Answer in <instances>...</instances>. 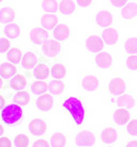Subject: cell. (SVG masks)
I'll use <instances>...</instances> for the list:
<instances>
[{
  "label": "cell",
  "instance_id": "obj_37",
  "mask_svg": "<svg viewBox=\"0 0 137 147\" xmlns=\"http://www.w3.org/2000/svg\"><path fill=\"white\" fill-rule=\"evenodd\" d=\"M127 132L131 135H137V120L130 121L127 124Z\"/></svg>",
  "mask_w": 137,
  "mask_h": 147
},
{
  "label": "cell",
  "instance_id": "obj_29",
  "mask_svg": "<svg viewBox=\"0 0 137 147\" xmlns=\"http://www.w3.org/2000/svg\"><path fill=\"white\" fill-rule=\"evenodd\" d=\"M48 90L52 94H60L65 90V84L59 79L52 80L48 85Z\"/></svg>",
  "mask_w": 137,
  "mask_h": 147
},
{
  "label": "cell",
  "instance_id": "obj_17",
  "mask_svg": "<svg viewBox=\"0 0 137 147\" xmlns=\"http://www.w3.org/2000/svg\"><path fill=\"white\" fill-rule=\"evenodd\" d=\"M17 75V67L12 63H3L0 65V76L2 78H11Z\"/></svg>",
  "mask_w": 137,
  "mask_h": 147
},
{
  "label": "cell",
  "instance_id": "obj_47",
  "mask_svg": "<svg viewBox=\"0 0 137 147\" xmlns=\"http://www.w3.org/2000/svg\"><path fill=\"white\" fill-rule=\"evenodd\" d=\"M81 147H89V146H81Z\"/></svg>",
  "mask_w": 137,
  "mask_h": 147
},
{
  "label": "cell",
  "instance_id": "obj_31",
  "mask_svg": "<svg viewBox=\"0 0 137 147\" xmlns=\"http://www.w3.org/2000/svg\"><path fill=\"white\" fill-rule=\"evenodd\" d=\"M7 57H8V59H9L10 63H12V64H19L20 61H22V53H21V51L19 49L12 47V49H10L8 51Z\"/></svg>",
  "mask_w": 137,
  "mask_h": 147
},
{
  "label": "cell",
  "instance_id": "obj_44",
  "mask_svg": "<svg viewBox=\"0 0 137 147\" xmlns=\"http://www.w3.org/2000/svg\"><path fill=\"white\" fill-rule=\"evenodd\" d=\"M5 102H6V100H5V98L0 94V109H2V107L5 105Z\"/></svg>",
  "mask_w": 137,
  "mask_h": 147
},
{
  "label": "cell",
  "instance_id": "obj_1",
  "mask_svg": "<svg viewBox=\"0 0 137 147\" xmlns=\"http://www.w3.org/2000/svg\"><path fill=\"white\" fill-rule=\"evenodd\" d=\"M62 107L70 113V115L73 117L76 124H78V125L82 124L83 119H85V109H83V105L79 99L75 98V97H70L64 101Z\"/></svg>",
  "mask_w": 137,
  "mask_h": 147
},
{
  "label": "cell",
  "instance_id": "obj_24",
  "mask_svg": "<svg viewBox=\"0 0 137 147\" xmlns=\"http://www.w3.org/2000/svg\"><path fill=\"white\" fill-rule=\"evenodd\" d=\"M20 33H21V29H20L19 24L17 23H9L6 25L5 28V34L8 38H17L19 37Z\"/></svg>",
  "mask_w": 137,
  "mask_h": 147
},
{
  "label": "cell",
  "instance_id": "obj_22",
  "mask_svg": "<svg viewBox=\"0 0 137 147\" xmlns=\"http://www.w3.org/2000/svg\"><path fill=\"white\" fill-rule=\"evenodd\" d=\"M101 138L104 143L107 144H111L114 143L118 138V133H116V129H113V127H106L102 131L101 133Z\"/></svg>",
  "mask_w": 137,
  "mask_h": 147
},
{
  "label": "cell",
  "instance_id": "obj_28",
  "mask_svg": "<svg viewBox=\"0 0 137 147\" xmlns=\"http://www.w3.org/2000/svg\"><path fill=\"white\" fill-rule=\"evenodd\" d=\"M31 90L35 94H43L48 90V85L46 82H44L43 80L36 79L34 82H32Z\"/></svg>",
  "mask_w": 137,
  "mask_h": 147
},
{
  "label": "cell",
  "instance_id": "obj_19",
  "mask_svg": "<svg viewBox=\"0 0 137 147\" xmlns=\"http://www.w3.org/2000/svg\"><path fill=\"white\" fill-rule=\"evenodd\" d=\"M15 18L14 10L10 7L2 8L0 10V22L2 23H11Z\"/></svg>",
  "mask_w": 137,
  "mask_h": 147
},
{
  "label": "cell",
  "instance_id": "obj_7",
  "mask_svg": "<svg viewBox=\"0 0 137 147\" xmlns=\"http://www.w3.org/2000/svg\"><path fill=\"white\" fill-rule=\"evenodd\" d=\"M126 89V84L122 78H113L110 84H109V91L114 96H120L123 94Z\"/></svg>",
  "mask_w": 137,
  "mask_h": 147
},
{
  "label": "cell",
  "instance_id": "obj_3",
  "mask_svg": "<svg viewBox=\"0 0 137 147\" xmlns=\"http://www.w3.org/2000/svg\"><path fill=\"white\" fill-rule=\"evenodd\" d=\"M43 46V53L47 57H56L62 51V45L57 40H47Z\"/></svg>",
  "mask_w": 137,
  "mask_h": 147
},
{
  "label": "cell",
  "instance_id": "obj_45",
  "mask_svg": "<svg viewBox=\"0 0 137 147\" xmlns=\"http://www.w3.org/2000/svg\"><path fill=\"white\" fill-rule=\"evenodd\" d=\"M3 132H5V129H3V127H2V125L0 124V137L2 136V134H3Z\"/></svg>",
  "mask_w": 137,
  "mask_h": 147
},
{
  "label": "cell",
  "instance_id": "obj_10",
  "mask_svg": "<svg viewBox=\"0 0 137 147\" xmlns=\"http://www.w3.org/2000/svg\"><path fill=\"white\" fill-rule=\"evenodd\" d=\"M46 123L42 119H34L29 123V129L33 135H43L46 132Z\"/></svg>",
  "mask_w": 137,
  "mask_h": 147
},
{
  "label": "cell",
  "instance_id": "obj_21",
  "mask_svg": "<svg viewBox=\"0 0 137 147\" xmlns=\"http://www.w3.org/2000/svg\"><path fill=\"white\" fill-rule=\"evenodd\" d=\"M21 64H22V66L24 68L35 67V65L38 64V57H36V55L33 52H28L22 57Z\"/></svg>",
  "mask_w": 137,
  "mask_h": 147
},
{
  "label": "cell",
  "instance_id": "obj_13",
  "mask_svg": "<svg viewBox=\"0 0 137 147\" xmlns=\"http://www.w3.org/2000/svg\"><path fill=\"white\" fill-rule=\"evenodd\" d=\"M121 14H122V18L124 19V20H127V21L136 18L137 17V3L136 2H128V3H126V5L122 8Z\"/></svg>",
  "mask_w": 137,
  "mask_h": 147
},
{
  "label": "cell",
  "instance_id": "obj_4",
  "mask_svg": "<svg viewBox=\"0 0 137 147\" xmlns=\"http://www.w3.org/2000/svg\"><path fill=\"white\" fill-rule=\"evenodd\" d=\"M50 37V34L44 28H35L30 32V38L35 45H43Z\"/></svg>",
  "mask_w": 137,
  "mask_h": 147
},
{
  "label": "cell",
  "instance_id": "obj_38",
  "mask_svg": "<svg viewBox=\"0 0 137 147\" xmlns=\"http://www.w3.org/2000/svg\"><path fill=\"white\" fill-rule=\"evenodd\" d=\"M10 49V42L8 38H0V53H6Z\"/></svg>",
  "mask_w": 137,
  "mask_h": 147
},
{
  "label": "cell",
  "instance_id": "obj_39",
  "mask_svg": "<svg viewBox=\"0 0 137 147\" xmlns=\"http://www.w3.org/2000/svg\"><path fill=\"white\" fill-rule=\"evenodd\" d=\"M33 147H50V144L45 140H38L33 144Z\"/></svg>",
  "mask_w": 137,
  "mask_h": 147
},
{
  "label": "cell",
  "instance_id": "obj_9",
  "mask_svg": "<svg viewBox=\"0 0 137 147\" xmlns=\"http://www.w3.org/2000/svg\"><path fill=\"white\" fill-rule=\"evenodd\" d=\"M86 46L90 52H99L103 49L104 42L102 40V37L98 35H90L86 41Z\"/></svg>",
  "mask_w": 137,
  "mask_h": 147
},
{
  "label": "cell",
  "instance_id": "obj_15",
  "mask_svg": "<svg viewBox=\"0 0 137 147\" xmlns=\"http://www.w3.org/2000/svg\"><path fill=\"white\" fill-rule=\"evenodd\" d=\"M95 64L100 68H109L112 65V56L106 52H101L95 56Z\"/></svg>",
  "mask_w": 137,
  "mask_h": 147
},
{
  "label": "cell",
  "instance_id": "obj_8",
  "mask_svg": "<svg viewBox=\"0 0 137 147\" xmlns=\"http://www.w3.org/2000/svg\"><path fill=\"white\" fill-rule=\"evenodd\" d=\"M54 103V99L52 94H47L46 92L41 94L36 100V107L41 111H48L52 109Z\"/></svg>",
  "mask_w": 137,
  "mask_h": 147
},
{
  "label": "cell",
  "instance_id": "obj_14",
  "mask_svg": "<svg viewBox=\"0 0 137 147\" xmlns=\"http://www.w3.org/2000/svg\"><path fill=\"white\" fill-rule=\"evenodd\" d=\"M102 40L107 45H114L118 41V32L112 28H106L102 32Z\"/></svg>",
  "mask_w": 137,
  "mask_h": 147
},
{
  "label": "cell",
  "instance_id": "obj_5",
  "mask_svg": "<svg viewBox=\"0 0 137 147\" xmlns=\"http://www.w3.org/2000/svg\"><path fill=\"white\" fill-rule=\"evenodd\" d=\"M95 143V137L90 131H81L76 136V144L78 146H92Z\"/></svg>",
  "mask_w": 137,
  "mask_h": 147
},
{
  "label": "cell",
  "instance_id": "obj_34",
  "mask_svg": "<svg viewBox=\"0 0 137 147\" xmlns=\"http://www.w3.org/2000/svg\"><path fill=\"white\" fill-rule=\"evenodd\" d=\"M125 52L128 54H137V37H131L125 42Z\"/></svg>",
  "mask_w": 137,
  "mask_h": 147
},
{
  "label": "cell",
  "instance_id": "obj_6",
  "mask_svg": "<svg viewBox=\"0 0 137 147\" xmlns=\"http://www.w3.org/2000/svg\"><path fill=\"white\" fill-rule=\"evenodd\" d=\"M95 21L99 26L101 28H109L110 25L112 24L113 22V16L112 13L107 10H101L95 14Z\"/></svg>",
  "mask_w": 137,
  "mask_h": 147
},
{
  "label": "cell",
  "instance_id": "obj_23",
  "mask_svg": "<svg viewBox=\"0 0 137 147\" xmlns=\"http://www.w3.org/2000/svg\"><path fill=\"white\" fill-rule=\"evenodd\" d=\"M76 10V6L75 2L73 0H62L60 3H59V11L62 13V14H66V16H69V14H73Z\"/></svg>",
  "mask_w": 137,
  "mask_h": 147
},
{
  "label": "cell",
  "instance_id": "obj_27",
  "mask_svg": "<svg viewBox=\"0 0 137 147\" xmlns=\"http://www.w3.org/2000/svg\"><path fill=\"white\" fill-rule=\"evenodd\" d=\"M41 7L45 13H55L59 9V5L57 0H43Z\"/></svg>",
  "mask_w": 137,
  "mask_h": 147
},
{
  "label": "cell",
  "instance_id": "obj_42",
  "mask_svg": "<svg viewBox=\"0 0 137 147\" xmlns=\"http://www.w3.org/2000/svg\"><path fill=\"white\" fill-rule=\"evenodd\" d=\"M77 2H78V5L80 7L87 8V7H89L92 3V0H77Z\"/></svg>",
  "mask_w": 137,
  "mask_h": 147
},
{
  "label": "cell",
  "instance_id": "obj_41",
  "mask_svg": "<svg viewBox=\"0 0 137 147\" xmlns=\"http://www.w3.org/2000/svg\"><path fill=\"white\" fill-rule=\"evenodd\" d=\"M110 2L114 7H124L127 3V0H110Z\"/></svg>",
  "mask_w": 137,
  "mask_h": 147
},
{
  "label": "cell",
  "instance_id": "obj_40",
  "mask_svg": "<svg viewBox=\"0 0 137 147\" xmlns=\"http://www.w3.org/2000/svg\"><path fill=\"white\" fill-rule=\"evenodd\" d=\"M0 147H11V141L8 137L0 138Z\"/></svg>",
  "mask_w": 137,
  "mask_h": 147
},
{
  "label": "cell",
  "instance_id": "obj_30",
  "mask_svg": "<svg viewBox=\"0 0 137 147\" xmlns=\"http://www.w3.org/2000/svg\"><path fill=\"white\" fill-rule=\"evenodd\" d=\"M29 102H30V94H29V92H26V91L20 90V91L17 92V93L14 94V97H13V103H15V104L25 105V104H28Z\"/></svg>",
  "mask_w": 137,
  "mask_h": 147
},
{
  "label": "cell",
  "instance_id": "obj_25",
  "mask_svg": "<svg viewBox=\"0 0 137 147\" xmlns=\"http://www.w3.org/2000/svg\"><path fill=\"white\" fill-rule=\"evenodd\" d=\"M50 68L47 67L46 65H44V64H40V65L35 66V68H34V76L38 80L46 79L50 76Z\"/></svg>",
  "mask_w": 137,
  "mask_h": 147
},
{
  "label": "cell",
  "instance_id": "obj_36",
  "mask_svg": "<svg viewBox=\"0 0 137 147\" xmlns=\"http://www.w3.org/2000/svg\"><path fill=\"white\" fill-rule=\"evenodd\" d=\"M126 66L130 68L131 70L135 71L137 70V55L136 54H133L130 55L126 59Z\"/></svg>",
  "mask_w": 137,
  "mask_h": 147
},
{
  "label": "cell",
  "instance_id": "obj_11",
  "mask_svg": "<svg viewBox=\"0 0 137 147\" xmlns=\"http://www.w3.org/2000/svg\"><path fill=\"white\" fill-rule=\"evenodd\" d=\"M81 87L87 91H94L99 87V79L94 75H87L81 80Z\"/></svg>",
  "mask_w": 137,
  "mask_h": 147
},
{
  "label": "cell",
  "instance_id": "obj_48",
  "mask_svg": "<svg viewBox=\"0 0 137 147\" xmlns=\"http://www.w3.org/2000/svg\"><path fill=\"white\" fill-rule=\"evenodd\" d=\"M2 1H3V0H0V2H2Z\"/></svg>",
  "mask_w": 137,
  "mask_h": 147
},
{
  "label": "cell",
  "instance_id": "obj_18",
  "mask_svg": "<svg viewBox=\"0 0 137 147\" xmlns=\"http://www.w3.org/2000/svg\"><path fill=\"white\" fill-rule=\"evenodd\" d=\"M53 35L57 41H64L69 36V28L66 24H57L56 28L54 29Z\"/></svg>",
  "mask_w": 137,
  "mask_h": 147
},
{
  "label": "cell",
  "instance_id": "obj_33",
  "mask_svg": "<svg viewBox=\"0 0 137 147\" xmlns=\"http://www.w3.org/2000/svg\"><path fill=\"white\" fill-rule=\"evenodd\" d=\"M52 147H65L66 145V136L62 133H55L50 138Z\"/></svg>",
  "mask_w": 137,
  "mask_h": 147
},
{
  "label": "cell",
  "instance_id": "obj_26",
  "mask_svg": "<svg viewBox=\"0 0 137 147\" xmlns=\"http://www.w3.org/2000/svg\"><path fill=\"white\" fill-rule=\"evenodd\" d=\"M118 104L121 108L131 109V108H134L135 105V99L131 94H122L118 99Z\"/></svg>",
  "mask_w": 137,
  "mask_h": 147
},
{
  "label": "cell",
  "instance_id": "obj_35",
  "mask_svg": "<svg viewBox=\"0 0 137 147\" xmlns=\"http://www.w3.org/2000/svg\"><path fill=\"white\" fill-rule=\"evenodd\" d=\"M15 147H28L29 145V136L25 134H19L14 138Z\"/></svg>",
  "mask_w": 137,
  "mask_h": 147
},
{
  "label": "cell",
  "instance_id": "obj_46",
  "mask_svg": "<svg viewBox=\"0 0 137 147\" xmlns=\"http://www.w3.org/2000/svg\"><path fill=\"white\" fill-rule=\"evenodd\" d=\"M2 85H3V80H2V77L0 76V89H1V87H2Z\"/></svg>",
  "mask_w": 137,
  "mask_h": 147
},
{
  "label": "cell",
  "instance_id": "obj_2",
  "mask_svg": "<svg viewBox=\"0 0 137 147\" xmlns=\"http://www.w3.org/2000/svg\"><path fill=\"white\" fill-rule=\"evenodd\" d=\"M23 114V111L21 105L15 103H11L6 105L1 111V119L6 124H14L21 120Z\"/></svg>",
  "mask_w": 137,
  "mask_h": 147
},
{
  "label": "cell",
  "instance_id": "obj_20",
  "mask_svg": "<svg viewBox=\"0 0 137 147\" xmlns=\"http://www.w3.org/2000/svg\"><path fill=\"white\" fill-rule=\"evenodd\" d=\"M26 78H25L24 76H22V75H14L12 77V79H11V82H10V87L14 89V90H22V89H24L25 87H26Z\"/></svg>",
  "mask_w": 137,
  "mask_h": 147
},
{
  "label": "cell",
  "instance_id": "obj_32",
  "mask_svg": "<svg viewBox=\"0 0 137 147\" xmlns=\"http://www.w3.org/2000/svg\"><path fill=\"white\" fill-rule=\"evenodd\" d=\"M50 74L55 79H62L66 76V67L62 64H55L50 68Z\"/></svg>",
  "mask_w": 137,
  "mask_h": 147
},
{
  "label": "cell",
  "instance_id": "obj_16",
  "mask_svg": "<svg viewBox=\"0 0 137 147\" xmlns=\"http://www.w3.org/2000/svg\"><path fill=\"white\" fill-rule=\"evenodd\" d=\"M113 119H114L115 123H118V125H124L130 121V112L125 108H120L114 112Z\"/></svg>",
  "mask_w": 137,
  "mask_h": 147
},
{
  "label": "cell",
  "instance_id": "obj_12",
  "mask_svg": "<svg viewBox=\"0 0 137 147\" xmlns=\"http://www.w3.org/2000/svg\"><path fill=\"white\" fill-rule=\"evenodd\" d=\"M41 24L46 30H54L58 24V17L55 13H45L41 19Z\"/></svg>",
  "mask_w": 137,
  "mask_h": 147
},
{
  "label": "cell",
  "instance_id": "obj_43",
  "mask_svg": "<svg viewBox=\"0 0 137 147\" xmlns=\"http://www.w3.org/2000/svg\"><path fill=\"white\" fill-rule=\"evenodd\" d=\"M126 147H137V141H131L127 143Z\"/></svg>",
  "mask_w": 137,
  "mask_h": 147
}]
</instances>
